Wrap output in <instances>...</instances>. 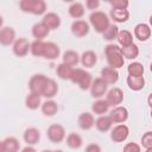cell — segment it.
<instances>
[{"mask_svg": "<svg viewBox=\"0 0 152 152\" xmlns=\"http://www.w3.org/2000/svg\"><path fill=\"white\" fill-rule=\"evenodd\" d=\"M104 55H106V59L108 63L109 68L113 69H120L121 66H124L125 63V58L121 53V48H119L115 44H108L104 48Z\"/></svg>", "mask_w": 152, "mask_h": 152, "instance_id": "cell-1", "label": "cell"}, {"mask_svg": "<svg viewBox=\"0 0 152 152\" xmlns=\"http://www.w3.org/2000/svg\"><path fill=\"white\" fill-rule=\"evenodd\" d=\"M84 152H102V150H101V146H100L99 144L93 142V144L87 145V147H86Z\"/></svg>", "mask_w": 152, "mask_h": 152, "instance_id": "cell-42", "label": "cell"}, {"mask_svg": "<svg viewBox=\"0 0 152 152\" xmlns=\"http://www.w3.org/2000/svg\"><path fill=\"white\" fill-rule=\"evenodd\" d=\"M121 53L124 56V58L127 59H135L139 56V48L137 44L132 43L127 46H122L121 48Z\"/></svg>", "mask_w": 152, "mask_h": 152, "instance_id": "cell-28", "label": "cell"}, {"mask_svg": "<svg viewBox=\"0 0 152 152\" xmlns=\"http://www.w3.org/2000/svg\"><path fill=\"white\" fill-rule=\"evenodd\" d=\"M134 37L140 42H146L151 37V28L147 24L140 23L134 27Z\"/></svg>", "mask_w": 152, "mask_h": 152, "instance_id": "cell-17", "label": "cell"}, {"mask_svg": "<svg viewBox=\"0 0 152 152\" xmlns=\"http://www.w3.org/2000/svg\"><path fill=\"white\" fill-rule=\"evenodd\" d=\"M100 6V1L99 0H87L86 1V7L88 10H96Z\"/></svg>", "mask_w": 152, "mask_h": 152, "instance_id": "cell-43", "label": "cell"}, {"mask_svg": "<svg viewBox=\"0 0 152 152\" xmlns=\"http://www.w3.org/2000/svg\"><path fill=\"white\" fill-rule=\"evenodd\" d=\"M42 23L51 31V30H56L61 26V17L55 13V12H49V13H45L44 17H43V20Z\"/></svg>", "mask_w": 152, "mask_h": 152, "instance_id": "cell-15", "label": "cell"}, {"mask_svg": "<svg viewBox=\"0 0 152 152\" xmlns=\"http://www.w3.org/2000/svg\"><path fill=\"white\" fill-rule=\"evenodd\" d=\"M106 101L108 102L109 106L116 107L119 104H121V102L124 101V91L121 88L119 87H114L110 90L107 91L106 95Z\"/></svg>", "mask_w": 152, "mask_h": 152, "instance_id": "cell-8", "label": "cell"}, {"mask_svg": "<svg viewBox=\"0 0 152 152\" xmlns=\"http://www.w3.org/2000/svg\"><path fill=\"white\" fill-rule=\"evenodd\" d=\"M127 86L131 90L133 91H139L141 90L144 87H145V78L144 76H139V77H135V76H127Z\"/></svg>", "mask_w": 152, "mask_h": 152, "instance_id": "cell-22", "label": "cell"}, {"mask_svg": "<svg viewBox=\"0 0 152 152\" xmlns=\"http://www.w3.org/2000/svg\"><path fill=\"white\" fill-rule=\"evenodd\" d=\"M72 70H74L72 66L66 65V64H64V63H61V64L57 65L56 74H57V76H58L61 80H70L71 74H72Z\"/></svg>", "mask_w": 152, "mask_h": 152, "instance_id": "cell-34", "label": "cell"}, {"mask_svg": "<svg viewBox=\"0 0 152 152\" xmlns=\"http://www.w3.org/2000/svg\"><path fill=\"white\" fill-rule=\"evenodd\" d=\"M2 24H4V19H2V17L0 15V28H2Z\"/></svg>", "mask_w": 152, "mask_h": 152, "instance_id": "cell-46", "label": "cell"}, {"mask_svg": "<svg viewBox=\"0 0 152 152\" xmlns=\"http://www.w3.org/2000/svg\"><path fill=\"white\" fill-rule=\"evenodd\" d=\"M145 152H152V148H147Z\"/></svg>", "mask_w": 152, "mask_h": 152, "instance_id": "cell-48", "label": "cell"}, {"mask_svg": "<svg viewBox=\"0 0 152 152\" xmlns=\"http://www.w3.org/2000/svg\"><path fill=\"white\" fill-rule=\"evenodd\" d=\"M80 62L86 68H93L97 62V56H96V53L94 51L87 50L80 56Z\"/></svg>", "mask_w": 152, "mask_h": 152, "instance_id": "cell-20", "label": "cell"}, {"mask_svg": "<svg viewBox=\"0 0 152 152\" xmlns=\"http://www.w3.org/2000/svg\"><path fill=\"white\" fill-rule=\"evenodd\" d=\"M42 152H52V151H51V150H43Z\"/></svg>", "mask_w": 152, "mask_h": 152, "instance_id": "cell-47", "label": "cell"}, {"mask_svg": "<svg viewBox=\"0 0 152 152\" xmlns=\"http://www.w3.org/2000/svg\"><path fill=\"white\" fill-rule=\"evenodd\" d=\"M66 145L70 147V148H80L82 145H83V139L80 134L77 133H70L68 137H66Z\"/></svg>", "mask_w": 152, "mask_h": 152, "instance_id": "cell-36", "label": "cell"}, {"mask_svg": "<svg viewBox=\"0 0 152 152\" xmlns=\"http://www.w3.org/2000/svg\"><path fill=\"white\" fill-rule=\"evenodd\" d=\"M108 116L113 124H124L128 119V110L124 106H116L110 110Z\"/></svg>", "mask_w": 152, "mask_h": 152, "instance_id": "cell-9", "label": "cell"}, {"mask_svg": "<svg viewBox=\"0 0 152 152\" xmlns=\"http://www.w3.org/2000/svg\"><path fill=\"white\" fill-rule=\"evenodd\" d=\"M20 152H37V150L33 147V146H30V145H27V146H25Z\"/></svg>", "mask_w": 152, "mask_h": 152, "instance_id": "cell-44", "label": "cell"}, {"mask_svg": "<svg viewBox=\"0 0 152 152\" xmlns=\"http://www.w3.org/2000/svg\"><path fill=\"white\" fill-rule=\"evenodd\" d=\"M69 15L76 20H78L80 18H82L84 15V5L81 2H72L69 8H68Z\"/></svg>", "mask_w": 152, "mask_h": 152, "instance_id": "cell-27", "label": "cell"}, {"mask_svg": "<svg viewBox=\"0 0 152 152\" xmlns=\"http://www.w3.org/2000/svg\"><path fill=\"white\" fill-rule=\"evenodd\" d=\"M46 135L51 142L59 144L65 139V129L59 124H53L46 129Z\"/></svg>", "mask_w": 152, "mask_h": 152, "instance_id": "cell-5", "label": "cell"}, {"mask_svg": "<svg viewBox=\"0 0 152 152\" xmlns=\"http://www.w3.org/2000/svg\"><path fill=\"white\" fill-rule=\"evenodd\" d=\"M118 33H119V27H118L116 25H114V24H110V25L107 27V30L102 33V36H103V39H104V40L112 42V40L116 39Z\"/></svg>", "mask_w": 152, "mask_h": 152, "instance_id": "cell-38", "label": "cell"}, {"mask_svg": "<svg viewBox=\"0 0 152 152\" xmlns=\"http://www.w3.org/2000/svg\"><path fill=\"white\" fill-rule=\"evenodd\" d=\"M50 33V30L40 21V23H36L32 26V36L37 39V40H43L45 37H48V34Z\"/></svg>", "mask_w": 152, "mask_h": 152, "instance_id": "cell-24", "label": "cell"}, {"mask_svg": "<svg viewBox=\"0 0 152 152\" xmlns=\"http://www.w3.org/2000/svg\"><path fill=\"white\" fill-rule=\"evenodd\" d=\"M19 7L25 13H32L36 15L44 14L46 11V4L44 0H21Z\"/></svg>", "mask_w": 152, "mask_h": 152, "instance_id": "cell-4", "label": "cell"}, {"mask_svg": "<svg viewBox=\"0 0 152 152\" xmlns=\"http://www.w3.org/2000/svg\"><path fill=\"white\" fill-rule=\"evenodd\" d=\"M116 40L121 45V48L127 46L133 43V34L128 30H121V31H119V33L116 36Z\"/></svg>", "mask_w": 152, "mask_h": 152, "instance_id": "cell-33", "label": "cell"}, {"mask_svg": "<svg viewBox=\"0 0 152 152\" xmlns=\"http://www.w3.org/2000/svg\"><path fill=\"white\" fill-rule=\"evenodd\" d=\"M13 53L18 57H25L30 51V43L26 38H18L12 44Z\"/></svg>", "mask_w": 152, "mask_h": 152, "instance_id": "cell-10", "label": "cell"}, {"mask_svg": "<svg viewBox=\"0 0 152 152\" xmlns=\"http://www.w3.org/2000/svg\"><path fill=\"white\" fill-rule=\"evenodd\" d=\"M144 71H145L144 65L140 62H132L127 66V72L129 76H135V77L144 76Z\"/></svg>", "mask_w": 152, "mask_h": 152, "instance_id": "cell-35", "label": "cell"}, {"mask_svg": "<svg viewBox=\"0 0 152 152\" xmlns=\"http://www.w3.org/2000/svg\"><path fill=\"white\" fill-rule=\"evenodd\" d=\"M107 86L108 84H115L119 81V72L116 69L109 68V66H104L101 70V77H100Z\"/></svg>", "mask_w": 152, "mask_h": 152, "instance_id": "cell-13", "label": "cell"}, {"mask_svg": "<svg viewBox=\"0 0 152 152\" xmlns=\"http://www.w3.org/2000/svg\"><path fill=\"white\" fill-rule=\"evenodd\" d=\"M70 81L75 84H78V87L82 89V90H87L90 88L91 86V82H93V77H91V74L86 71L84 69L82 68H76L72 70V74H71V77H70Z\"/></svg>", "mask_w": 152, "mask_h": 152, "instance_id": "cell-2", "label": "cell"}, {"mask_svg": "<svg viewBox=\"0 0 152 152\" xmlns=\"http://www.w3.org/2000/svg\"><path fill=\"white\" fill-rule=\"evenodd\" d=\"M44 48H45V42L43 40H34L30 44V51L33 56L36 57H43L44 55Z\"/></svg>", "mask_w": 152, "mask_h": 152, "instance_id": "cell-37", "label": "cell"}, {"mask_svg": "<svg viewBox=\"0 0 152 152\" xmlns=\"http://www.w3.org/2000/svg\"><path fill=\"white\" fill-rule=\"evenodd\" d=\"M62 59H63L62 63H64L66 65H70V66H75L80 62V55L74 50H68L63 53Z\"/></svg>", "mask_w": 152, "mask_h": 152, "instance_id": "cell-29", "label": "cell"}, {"mask_svg": "<svg viewBox=\"0 0 152 152\" xmlns=\"http://www.w3.org/2000/svg\"><path fill=\"white\" fill-rule=\"evenodd\" d=\"M40 109L45 116H53L58 112V104L53 100H46L40 104Z\"/></svg>", "mask_w": 152, "mask_h": 152, "instance_id": "cell-26", "label": "cell"}, {"mask_svg": "<svg viewBox=\"0 0 152 152\" xmlns=\"http://www.w3.org/2000/svg\"><path fill=\"white\" fill-rule=\"evenodd\" d=\"M110 18L119 24L126 23L129 18V12L128 10H110Z\"/></svg>", "mask_w": 152, "mask_h": 152, "instance_id": "cell-30", "label": "cell"}, {"mask_svg": "<svg viewBox=\"0 0 152 152\" xmlns=\"http://www.w3.org/2000/svg\"><path fill=\"white\" fill-rule=\"evenodd\" d=\"M59 53H61V49H59V46L56 43H53V42H45L44 55H43L44 58L53 61V59L59 57Z\"/></svg>", "mask_w": 152, "mask_h": 152, "instance_id": "cell-18", "label": "cell"}, {"mask_svg": "<svg viewBox=\"0 0 152 152\" xmlns=\"http://www.w3.org/2000/svg\"><path fill=\"white\" fill-rule=\"evenodd\" d=\"M0 152H5V147H4V142L0 140Z\"/></svg>", "mask_w": 152, "mask_h": 152, "instance_id": "cell-45", "label": "cell"}, {"mask_svg": "<svg viewBox=\"0 0 152 152\" xmlns=\"http://www.w3.org/2000/svg\"><path fill=\"white\" fill-rule=\"evenodd\" d=\"M71 33L75 36V37H84L89 33V30H90V26L89 24L86 21V20H75L72 24H71Z\"/></svg>", "mask_w": 152, "mask_h": 152, "instance_id": "cell-12", "label": "cell"}, {"mask_svg": "<svg viewBox=\"0 0 152 152\" xmlns=\"http://www.w3.org/2000/svg\"><path fill=\"white\" fill-rule=\"evenodd\" d=\"M5 152H18L20 148V142L14 137H7L5 140H2Z\"/></svg>", "mask_w": 152, "mask_h": 152, "instance_id": "cell-32", "label": "cell"}, {"mask_svg": "<svg viewBox=\"0 0 152 152\" xmlns=\"http://www.w3.org/2000/svg\"><path fill=\"white\" fill-rule=\"evenodd\" d=\"M122 152H141V148L137 142H127Z\"/></svg>", "mask_w": 152, "mask_h": 152, "instance_id": "cell-41", "label": "cell"}, {"mask_svg": "<svg viewBox=\"0 0 152 152\" xmlns=\"http://www.w3.org/2000/svg\"><path fill=\"white\" fill-rule=\"evenodd\" d=\"M23 138H24V141L27 145L33 146V145L39 142V140H40V132L36 127H28V128L25 129Z\"/></svg>", "mask_w": 152, "mask_h": 152, "instance_id": "cell-16", "label": "cell"}, {"mask_svg": "<svg viewBox=\"0 0 152 152\" xmlns=\"http://www.w3.org/2000/svg\"><path fill=\"white\" fill-rule=\"evenodd\" d=\"M109 104H108V102L106 101V100H103V99H99V100H96L95 102H93V104H91V112L94 113V114H96V115H104L107 112H108V109H109Z\"/></svg>", "mask_w": 152, "mask_h": 152, "instance_id": "cell-25", "label": "cell"}, {"mask_svg": "<svg viewBox=\"0 0 152 152\" xmlns=\"http://www.w3.org/2000/svg\"><path fill=\"white\" fill-rule=\"evenodd\" d=\"M49 77H46L44 74H34L30 81H28V89H30V93H34V94H38V95H42V91H43V88L46 83Z\"/></svg>", "mask_w": 152, "mask_h": 152, "instance_id": "cell-6", "label": "cell"}, {"mask_svg": "<svg viewBox=\"0 0 152 152\" xmlns=\"http://www.w3.org/2000/svg\"><path fill=\"white\" fill-rule=\"evenodd\" d=\"M89 23L93 26V28L99 32V33H103L107 27L110 25L109 18L108 15L102 12V11H95L89 15Z\"/></svg>", "mask_w": 152, "mask_h": 152, "instance_id": "cell-3", "label": "cell"}, {"mask_svg": "<svg viewBox=\"0 0 152 152\" xmlns=\"http://www.w3.org/2000/svg\"><path fill=\"white\" fill-rule=\"evenodd\" d=\"M141 145L146 150L147 148H152V132L151 131H147L146 133L142 134V137H141Z\"/></svg>", "mask_w": 152, "mask_h": 152, "instance_id": "cell-40", "label": "cell"}, {"mask_svg": "<svg viewBox=\"0 0 152 152\" xmlns=\"http://www.w3.org/2000/svg\"><path fill=\"white\" fill-rule=\"evenodd\" d=\"M95 124V118L91 113L89 112H83L80 114L78 116V126L80 128H82L83 131H88Z\"/></svg>", "mask_w": 152, "mask_h": 152, "instance_id": "cell-19", "label": "cell"}, {"mask_svg": "<svg viewBox=\"0 0 152 152\" xmlns=\"http://www.w3.org/2000/svg\"><path fill=\"white\" fill-rule=\"evenodd\" d=\"M15 40V31L13 27L5 26L0 28V44L4 46H8L13 44Z\"/></svg>", "mask_w": 152, "mask_h": 152, "instance_id": "cell-14", "label": "cell"}, {"mask_svg": "<svg viewBox=\"0 0 152 152\" xmlns=\"http://www.w3.org/2000/svg\"><path fill=\"white\" fill-rule=\"evenodd\" d=\"M57 91H58V86H57L56 81L52 78H48L40 96H44L46 99H52L53 96H56Z\"/></svg>", "mask_w": 152, "mask_h": 152, "instance_id": "cell-21", "label": "cell"}, {"mask_svg": "<svg viewBox=\"0 0 152 152\" xmlns=\"http://www.w3.org/2000/svg\"><path fill=\"white\" fill-rule=\"evenodd\" d=\"M52 152H63L62 150H55V151H52Z\"/></svg>", "mask_w": 152, "mask_h": 152, "instance_id": "cell-49", "label": "cell"}, {"mask_svg": "<svg viewBox=\"0 0 152 152\" xmlns=\"http://www.w3.org/2000/svg\"><path fill=\"white\" fill-rule=\"evenodd\" d=\"M94 126L96 127L97 131L100 132H108L112 126H113V122L110 120V118L108 115H100L96 120H95V124Z\"/></svg>", "mask_w": 152, "mask_h": 152, "instance_id": "cell-23", "label": "cell"}, {"mask_svg": "<svg viewBox=\"0 0 152 152\" xmlns=\"http://www.w3.org/2000/svg\"><path fill=\"white\" fill-rule=\"evenodd\" d=\"M107 87L108 86L100 77H97V78L93 80V82H91V86L89 88L90 89V95L95 99H101L107 93Z\"/></svg>", "mask_w": 152, "mask_h": 152, "instance_id": "cell-11", "label": "cell"}, {"mask_svg": "<svg viewBox=\"0 0 152 152\" xmlns=\"http://www.w3.org/2000/svg\"><path fill=\"white\" fill-rule=\"evenodd\" d=\"M128 135H129V128L125 124L116 125L110 132V139L114 142H122L128 138Z\"/></svg>", "mask_w": 152, "mask_h": 152, "instance_id": "cell-7", "label": "cell"}, {"mask_svg": "<svg viewBox=\"0 0 152 152\" xmlns=\"http://www.w3.org/2000/svg\"><path fill=\"white\" fill-rule=\"evenodd\" d=\"M113 10H127L129 2L127 0H110L109 1Z\"/></svg>", "mask_w": 152, "mask_h": 152, "instance_id": "cell-39", "label": "cell"}, {"mask_svg": "<svg viewBox=\"0 0 152 152\" xmlns=\"http://www.w3.org/2000/svg\"><path fill=\"white\" fill-rule=\"evenodd\" d=\"M40 95L38 94H34V93H28V95L25 97V106L28 108V109H37L38 107H40L42 104V101H40Z\"/></svg>", "mask_w": 152, "mask_h": 152, "instance_id": "cell-31", "label": "cell"}]
</instances>
